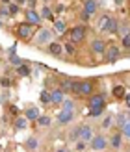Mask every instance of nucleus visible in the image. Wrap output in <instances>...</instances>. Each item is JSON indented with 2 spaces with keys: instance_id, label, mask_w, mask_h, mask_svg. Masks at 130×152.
<instances>
[{
  "instance_id": "nucleus-39",
  "label": "nucleus",
  "mask_w": 130,
  "mask_h": 152,
  "mask_svg": "<svg viewBox=\"0 0 130 152\" xmlns=\"http://www.w3.org/2000/svg\"><path fill=\"white\" fill-rule=\"evenodd\" d=\"M17 128H21V130H22V128H26V121H24V119H19Z\"/></svg>"
},
{
  "instance_id": "nucleus-16",
  "label": "nucleus",
  "mask_w": 130,
  "mask_h": 152,
  "mask_svg": "<svg viewBox=\"0 0 130 152\" xmlns=\"http://www.w3.org/2000/svg\"><path fill=\"white\" fill-rule=\"evenodd\" d=\"M54 28H56V34H59V35H63L65 30H67L65 22H62V20H56V22H54Z\"/></svg>"
},
{
  "instance_id": "nucleus-3",
  "label": "nucleus",
  "mask_w": 130,
  "mask_h": 152,
  "mask_svg": "<svg viewBox=\"0 0 130 152\" xmlns=\"http://www.w3.org/2000/svg\"><path fill=\"white\" fill-rule=\"evenodd\" d=\"M69 35H71V41H73V43H80L84 37H86V30H84L82 26H74Z\"/></svg>"
},
{
  "instance_id": "nucleus-27",
  "label": "nucleus",
  "mask_w": 130,
  "mask_h": 152,
  "mask_svg": "<svg viewBox=\"0 0 130 152\" xmlns=\"http://www.w3.org/2000/svg\"><path fill=\"white\" fill-rule=\"evenodd\" d=\"M101 113H102V108H91V110H89V115H91V117H98Z\"/></svg>"
},
{
  "instance_id": "nucleus-45",
  "label": "nucleus",
  "mask_w": 130,
  "mask_h": 152,
  "mask_svg": "<svg viewBox=\"0 0 130 152\" xmlns=\"http://www.w3.org/2000/svg\"><path fill=\"white\" fill-rule=\"evenodd\" d=\"M15 2H17V4H24L26 0H15Z\"/></svg>"
},
{
  "instance_id": "nucleus-33",
  "label": "nucleus",
  "mask_w": 130,
  "mask_h": 152,
  "mask_svg": "<svg viewBox=\"0 0 130 152\" xmlns=\"http://www.w3.org/2000/svg\"><path fill=\"white\" fill-rule=\"evenodd\" d=\"M17 11H19V4H13V6H10V13H11V15H15Z\"/></svg>"
},
{
  "instance_id": "nucleus-38",
  "label": "nucleus",
  "mask_w": 130,
  "mask_h": 152,
  "mask_svg": "<svg viewBox=\"0 0 130 152\" xmlns=\"http://www.w3.org/2000/svg\"><path fill=\"white\" fill-rule=\"evenodd\" d=\"M89 17H91V13H87V11H82V15H80L82 20H89Z\"/></svg>"
},
{
  "instance_id": "nucleus-14",
  "label": "nucleus",
  "mask_w": 130,
  "mask_h": 152,
  "mask_svg": "<svg viewBox=\"0 0 130 152\" xmlns=\"http://www.w3.org/2000/svg\"><path fill=\"white\" fill-rule=\"evenodd\" d=\"M113 96H115V98L126 96V89H125L123 86H115V87H113Z\"/></svg>"
},
{
  "instance_id": "nucleus-42",
  "label": "nucleus",
  "mask_w": 130,
  "mask_h": 152,
  "mask_svg": "<svg viewBox=\"0 0 130 152\" xmlns=\"http://www.w3.org/2000/svg\"><path fill=\"white\" fill-rule=\"evenodd\" d=\"M76 148H78V150H84V143H76Z\"/></svg>"
},
{
  "instance_id": "nucleus-12",
  "label": "nucleus",
  "mask_w": 130,
  "mask_h": 152,
  "mask_svg": "<svg viewBox=\"0 0 130 152\" xmlns=\"http://www.w3.org/2000/svg\"><path fill=\"white\" fill-rule=\"evenodd\" d=\"M52 102H54V104H62L63 102V91L62 89L52 91Z\"/></svg>"
},
{
  "instance_id": "nucleus-25",
  "label": "nucleus",
  "mask_w": 130,
  "mask_h": 152,
  "mask_svg": "<svg viewBox=\"0 0 130 152\" xmlns=\"http://www.w3.org/2000/svg\"><path fill=\"white\" fill-rule=\"evenodd\" d=\"M41 102H45V104H48V102H52V95L50 93H47V91H43V93H41Z\"/></svg>"
},
{
  "instance_id": "nucleus-37",
  "label": "nucleus",
  "mask_w": 130,
  "mask_h": 152,
  "mask_svg": "<svg viewBox=\"0 0 130 152\" xmlns=\"http://www.w3.org/2000/svg\"><path fill=\"white\" fill-rule=\"evenodd\" d=\"M0 15H2V17H7V15H11V13H10V7H2V10H0Z\"/></svg>"
},
{
  "instance_id": "nucleus-21",
  "label": "nucleus",
  "mask_w": 130,
  "mask_h": 152,
  "mask_svg": "<svg viewBox=\"0 0 130 152\" xmlns=\"http://www.w3.org/2000/svg\"><path fill=\"white\" fill-rule=\"evenodd\" d=\"M117 30H119V26H117V20H110V24H108V28H106V32H112V34H115L117 32Z\"/></svg>"
},
{
  "instance_id": "nucleus-44",
  "label": "nucleus",
  "mask_w": 130,
  "mask_h": 152,
  "mask_svg": "<svg viewBox=\"0 0 130 152\" xmlns=\"http://www.w3.org/2000/svg\"><path fill=\"white\" fill-rule=\"evenodd\" d=\"M28 4H30V6L34 7V6H35V0H28Z\"/></svg>"
},
{
  "instance_id": "nucleus-47",
  "label": "nucleus",
  "mask_w": 130,
  "mask_h": 152,
  "mask_svg": "<svg viewBox=\"0 0 130 152\" xmlns=\"http://www.w3.org/2000/svg\"><path fill=\"white\" fill-rule=\"evenodd\" d=\"M45 2H50V0H45Z\"/></svg>"
},
{
  "instance_id": "nucleus-34",
  "label": "nucleus",
  "mask_w": 130,
  "mask_h": 152,
  "mask_svg": "<svg viewBox=\"0 0 130 152\" xmlns=\"http://www.w3.org/2000/svg\"><path fill=\"white\" fill-rule=\"evenodd\" d=\"M119 34H121V35H126V34H128V26H126V24H123V26L119 28Z\"/></svg>"
},
{
  "instance_id": "nucleus-35",
  "label": "nucleus",
  "mask_w": 130,
  "mask_h": 152,
  "mask_svg": "<svg viewBox=\"0 0 130 152\" xmlns=\"http://www.w3.org/2000/svg\"><path fill=\"white\" fill-rule=\"evenodd\" d=\"M11 63L17 65V67H21V65H22V59H21V58H11Z\"/></svg>"
},
{
  "instance_id": "nucleus-18",
  "label": "nucleus",
  "mask_w": 130,
  "mask_h": 152,
  "mask_svg": "<svg viewBox=\"0 0 130 152\" xmlns=\"http://www.w3.org/2000/svg\"><path fill=\"white\" fill-rule=\"evenodd\" d=\"M121 132H123L125 137H130V117L123 123V126H121Z\"/></svg>"
},
{
  "instance_id": "nucleus-6",
  "label": "nucleus",
  "mask_w": 130,
  "mask_h": 152,
  "mask_svg": "<svg viewBox=\"0 0 130 152\" xmlns=\"http://www.w3.org/2000/svg\"><path fill=\"white\" fill-rule=\"evenodd\" d=\"M58 121H59L62 124L71 123V121H73V111H71V110H63V111H59V113H58Z\"/></svg>"
},
{
  "instance_id": "nucleus-17",
  "label": "nucleus",
  "mask_w": 130,
  "mask_h": 152,
  "mask_svg": "<svg viewBox=\"0 0 130 152\" xmlns=\"http://www.w3.org/2000/svg\"><path fill=\"white\" fill-rule=\"evenodd\" d=\"M110 20H112V17H108V15H104V17L101 19V22H98V28H101L102 32H106V28H108Z\"/></svg>"
},
{
  "instance_id": "nucleus-20",
  "label": "nucleus",
  "mask_w": 130,
  "mask_h": 152,
  "mask_svg": "<svg viewBox=\"0 0 130 152\" xmlns=\"http://www.w3.org/2000/svg\"><path fill=\"white\" fill-rule=\"evenodd\" d=\"M41 17H43V19H48V20H52V19H54V15H52V10L45 6V7H43V11H41Z\"/></svg>"
},
{
  "instance_id": "nucleus-5",
  "label": "nucleus",
  "mask_w": 130,
  "mask_h": 152,
  "mask_svg": "<svg viewBox=\"0 0 130 152\" xmlns=\"http://www.w3.org/2000/svg\"><path fill=\"white\" fill-rule=\"evenodd\" d=\"M93 137H95V135H93V128H91V126H80V139L82 141H89L91 143Z\"/></svg>"
},
{
  "instance_id": "nucleus-13",
  "label": "nucleus",
  "mask_w": 130,
  "mask_h": 152,
  "mask_svg": "<svg viewBox=\"0 0 130 152\" xmlns=\"http://www.w3.org/2000/svg\"><path fill=\"white\" fill-rule=\"evenodd\" d=\"M84 11H87V13H91V15H93V13L97 11V2H95V0H86Z\"/></svg>"
},
{
  "instance_id": "nucleus-19",
  "label": "nucleus",
  "mask_w": 130,
  "mask_h": 152,
  "mask_svg": "<svg viewBox=\"0 0 130 152\" xmlns=\"http://www.w3.org/2000/svg\"><path fill=\"white\" fill-rule=\"evenodd\" d=\"M39 117V111H37V108H30V110H26V119H37Z\"/></svg>"
},
{
  "instance_id": "nucleus-32",
  "label": "nucleus",
  "mask_w": 130,
  "mask_h": 152,
  "mask_svg": "<svg viewBox=\"0 0 130 152\" xmlns=\"http://www.w3.org/2000/svg\"><path fill=\"white\" fill-rule=\"evenodd\" d=\"M110 124H112V117H106L102 121V128H110Z\"/></svg>"
},
{
  "instance_id": "nucleus-43",
  "label": "nucleus",
  "mask_w": 130,
  "mask_h": 152,
  "mask_svg": "<svg viewBox=\"0 0 130 152\" xmlns=\"http://www.w3.org/2000/svg\"><path fill=\"white\" fill-rule=\"evenodd\" d=\"M126 106H128V108H130V93L126 95Z\"/></svg>"
},
{
  "instance_id": "nucleus-48",
  "label": "nucleus",
  "mask_w": 130,
  "mask_h": 152,
  "mask_svg": "<svg viewBox=\"0 0 130 152\" xmlns=\"http://www.w3.org/2000/svg\"><path fill=\"white\" fill-rule=\"evenodd\" d=\"M2 2H7V0H2Z\"/></svg>"
},
{
  "instance_id": "nucleus-22",
  "label": "nucleus",
  "mask_w": 130,
  "mask_h": 152,
  "mask_svg": "<svg viewBox=\"0 0 130 152\" xmlns=\"http://www.w3.org/2000/svg\"><path fill=\"white\" fill-rule=\"evenodd\" d=\"M112 147H113V148H119V147H121V134H115V135L112 137Z\"/></svg>"
},
{
  "instance_id": "nucleus-29",
  "label": "nucleus",
  "mask_w": 130,
  "mask_h": 152,
  "mask_svg": "<svg viewBox=\"0 0 130 152\" xmlns=\"http://www.w3.org/2000/svg\"><path fill=\"white\" fill-rule=\"evenodd\" d=\"M123 47H125V48H130V34H126V35L123 37Z\"/></svg>"
},
{
  "instance_id": "nucleus-9",
  "label": "nucleus",
  "mask_w": 130,
  "mask_h": 152,
  "mask_svg": "<svg viewBox=\"0 0 130 152\" xmlns=\"http://www.w3.org/2000/svg\"><path fill=\"white\" fill-rule=\"evenodd\" d=\"M91 48H93V52H95V54H104V52H106V45L102 43V41H93V43H91Z\"/></svg>"
},
{
  "instance_id": "nucleus-4",
  "label": "nucleus",
  "mask_w": 130,
  "mask_h": 152,
  "mask_svg": "<svg viewBox=\"0 0 130 152\" xmlns=\"http://www.w3.org/2000/svg\"><path fill=\"white\" fill-rule=\"evenodd\" d=\"M117 59H119V48L117 47H108V50H106V61L115 63Z\"/></svg>"
},
{
  "instance_id": "nucleus-28",
  "label": "nucleus",
  "mask_w": 130,
  "mask_h": 152,
  "mask_svg": "<svg viewBox=\"0 0 130 152\" xmlns=\"http://www.w3.org/2000/svg\"><path fill=\"white\" fill-rule=\"evenodd\" d=\"M65 50L69 52V54H74V43H73V41L67 43V45H65Z\"/></svg>"
},
{
  "instance_id": "nucleus-41",
  "label": "nucleus",
  "mask_w": 130,
  "mask_h": 152,
  "mask_svg": "<svg viewBox=\"0 0 130 152\" xmlns=\"http://www.w3.org/2000/svg\"><path fill=\"white\" fill-rule=\"evenodd\" d=\"M2 86H10V80H7V78H2Z\"/></svg>"
},
{
  "instance_id": "nucleus-40",
  "label": "nucleus",
  "mask_w": 130,
  "mask_h": 152,
  "mask_svg": "<svg viewBox=\"0 0 130 152\" xmlns=\"http://www.w3.org/2000/svg\"><path fill=\"white\" fill-rule=\"evenodd\" d=\"M73 93H80V83H78V82L73 83Z\"/></svg>"
},
{
  "instance_id": "nucleus-24",
  "label": "nucleus",
  "mask_w": 130,
  "mask_h": 152,
  "mask_svg": "<svg viewBox=\"0 0 130 152\" xmlns=\"http://www.w3.org/2000/svg\"><path fill=\"white\" fill-rule=\"evenodd\" d=\"M69 139H71V141L80 139V128H73V130H71V135H69Z\"/></svg>"
},
{
  "instance_id": "nucleus-10",
  "label": "nucleus",
  "mask_w": 130,
  "mask_h": 152,
  "mask_svg": "<svg viewBox=\"0 0 130 152\" xmlns=\"http://www.w3.org/2000/svg\"><path fill=\"white\" fill-rule=\"evenodd\" d=\"M50 37H52L50 30H41L39 35H37V43H47V41H50Z\"/></svg>"
},
{
  "instance_id": "nucleus-26",
  "label": "nucleus",
  "mask_w": 130,
  "mask_h": 152,
  "mask_svg": "<svg viewBox=\"0 0 130 152\" xmlns=\"http://www.w3.org/2000/svg\"><path fill=\"white\" fill-rule=\"evenodd\" d=\"M17 72H19L21 76H28V74H30V69H28V67H24V65H21L19 69H17Z\"/></svg>"
},
{
  "instance_id": "nucleus-15",
  "label": "nucleus",
  "mask_w": 130,
  "mask_h": 152,
  "mask_svg": "<svg viewBox=\"0 0 130 152\" xmlns=\"http://www.w3.org/2000/svg\"><path fill=\"white\" fill-rule=\"evenodd\" d=\"M48 50H50L54 56H59V54H62V45H59V43H50V45H48Z\"/></svg>"
},
{
  "instance_id": "nucleus-31",
  "label": "nucleus",
  "mask_w": 130,
  "mask_h": 152,
  "mask_svg": "<svg viewBox=\"0 0 130 152\" xmlns=\"http://www.w3.org/2000/svg\"><path fill=\"white\" fill-rule=\"evenodd\" d=\"M26 145H28V147H30V148H35V147H37V141H35V139H34V137H30V139H28V141H26Z\"/></svg>"
},
{
  "instance_id": "nucleus-7",
  "label": "nucleus",
  "mask_w": 130,
  "mask_h": 152,
  "mask_svg": "<svg viewBox=\"0 0 130 152\" xmlns=\"http://www.w3.org/2000/svg\"><path fill=\"white\" fill-rule=\"evenodd\" d=\"M89 106H91V108H104V96H102V95H95V96H91Z\"/></svg>"
},
{
  "instance_id": "nucleus-23",
  "label": "nucleus",
  "mask_w": 130,
  "mask_h": 152,
  "mask_svg": "<svg viewBox=\"0 0 130 152\" xmlns=\"http://www.w3.org/2000/svg\"><path fill=\"white\" fill-rule=\"evenodd\" d=\"M73 83H74V82H71V80H63L62 91H63V93H65V91H73Z\"/></svg>"
},
{
  "instance_id": "nucleus-11",
  "label": "nucleus",
  "mask_w": 130,
  "mask_h": 152,
  "mask_svg": "<svg viewBox=\"0 0 130 152\" xmlns=\"http://www.w3.org/2000/svg\"><path fill=\"white\" fill-rule=\"evenodd\" d=\"M93 91V83L91 82H82L80 83V95H91Z\"/></svg>"
},
{
  "instance_id": "nucleus-2",
  "label": "nucleus",
  "mask_w": 130,
  "mask_h": 152,
  "mask_svg": "<svg viewBox=\"0 0 130 152\" xmlns=\"http://www.w3.org/2000/svg\"><path fill=\"white\" fill-rule=\"evenodd\" d=\"M106 145H108V141H106V137H102V135H95L93 139H91V148L101 152L106 148Z\"/></svg>"
},
{
  "instance_id": "nucleus-30",
  "label": "nucleus",
  "mask_w": 130,
  "mask_h": 152,
  "mask_svg": "<svg viewBox=\"0 0 130 152\" xmlns=\"http://www.w3.org/2000/svg\"><path fill=\"white\" fill-rule=\"evenodd\" d=\"M39 124L41 126H48L50 124V119L48 117H39Z\"/></svg>"
},
{
  "instance_id": "nucleus-8",
  "label": "nucleus",
  "mask_w": 130,
  "mask_h": 152,
  "mask_svg": "<svg viewBox=\"0 0 130 152\" xmlns=\"http://www.w3.org/2000/svg\"><path fill=\"white\" fill-rule=\"evenodd\" d=\"M26 20L30 22V24H39L41 17H39V15H37L34 10H28V11H26Z\"/></svg>"
},
{
  "instance_id": "nucleus-36",
  "label": "nucleus",
  "mask_w": 130,
  "mask_h": 152,
  "mask_svg": "<svg viewBox=\"0 0 130 152\" xmlns=\"http://www.w3.org/2000/svg\"><path fill=\"white\" fill-rule=\"evenodd\" d=\"M63 110H71V111H73V102H71V100H65V102H63Z\"/></svg>"
},
{
  "instance_id": "nucleus-46",
  "label": "nucleus",
  "mask_w": 130,
  "mask_h": 152,
  "mask_svg": "<svg viewBox=\"0 0 130 152\" xmlns=\"http://www.w3.org/2000/svg\"><path fill=\"white\" fill-rule=\"evenodd\" d=\"M56 152H67V150H65V148H59V150H56Z\"/></svg>"
},
{
  "instance_id": "nucleus-1",
  "label": "nucleus",
  "mask_w": 130,
  "mask_h": 152,
  "mask_svg": "<svg viewBox=\"0 0 130 152\" xmlns=\"http://www.w3.org/2000/svg\"><path fill=\"white\" fill-rule=\"evenodd\" d=\"M17 34L21 39H30L32 37V24L30 22H22V24L17 26Z\"/></svg>"
}]
</instances>
